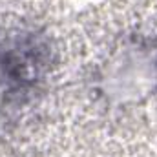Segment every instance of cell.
I'll list each match as a JSON object with an SVG mask.
<instances>
[{"instance_id":"cell-1","label":"cell","mask_w":157,"mask_h":157,"mask_svg":"<svg viewBox=\"0 0 157 157\" xmlns=\"http://www.w3.org/2000/svg\"><path fill=\"white\" fill-rule=\"evenodd\" d=\"M112 80H122V88H119V91L115 93L122 99H139L141 95L155 91L157 44L137 42V46L122 49L108 68L106 82Z\"/></svg>"}]
</instances>
